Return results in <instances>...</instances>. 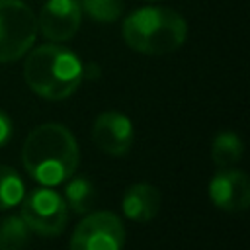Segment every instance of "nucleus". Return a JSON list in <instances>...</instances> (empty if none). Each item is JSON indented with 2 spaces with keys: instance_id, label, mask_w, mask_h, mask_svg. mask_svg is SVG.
Here are the masks:
<instances>
[{
  "instance_id": "obj_16",
  "label": "nucleus",
  "mask_w": 250,
  "mask_h": 250,
  "mask_svg": "<svg viewBox=\"0 0 250 250\" xmlns=\"http://www.w3.org/2000/svg\"><path fill=\"white\" fill-rule=\"evenodd\" d=\"M12 121H10V117L4 113V111H0V148L12 139Z\"/></svg>"
},
{
  "instance_id": "obj_13",
  "label": "nucleus",
  "mask_w": 250,
  "mask_h": 250,
  "mask_svg": "<svg viewBox=\"0 0 250 250\" xmlns=\"http://www.w3.org/2000/svg\"><path fill=\"white\" fill-rule=\"evenodd\" d=\"M23 195H25V186L21 176L12 166L0 164V211L20 205Z\"/></svg>"
},
{
  "instance_id": "obj_6",
  "label": "nucleus",
  "mask_w": 250,
  "mask_h": 250,
  "mask_svg": "<svg viewBox=\"0 0 250 250\" xmlns=\"http://www.w3.org/2000/svg\"><path fill=\"white\" fill-rule=\"evenodd\" d=\"M125 229L111 211H94L86 215L70 236V250H121Z\"/></svg>"
},
{
  "instance_id": "obj_12",
  "label": "nucleus",
  "mask_w": 250,
  "mask_h": 250,
  "mask_svg": "<svg viewBox=\"0 0 250 250\" xmlns=\"http://www.w3.org/2000/svg\"><path fill=\"white\" fill-rule=\"evenodd\" d=\"M242 152H244V145H242L240 137L232 131H223L213 139L211 156L219 168L234 166L242 158Z\"/></svg>"
},
{
  "instance_id": "obj_8",
  "label": "nucleus",
  "mask_w": 250,
  "mask_h": 250,
  "mask_svg": "<svg viewBox=\"0 0 250 250\" xmlns=\"http://www.w3.org/2000/svg\"><path fill=\"white\" fill-rule=\"evenodd\" d=\"M92 139L102 152L109 156H123L129 152L135 139L133 123L119 111H104L92 125Z\"/></svg>"
},
{
  "instance_id": "obj_15",
  "label": "nucleus",
  "mask_w": 250,
  "mask_h": 250,
  "mask_svg": "<svg viewBox=\"0 0 250 250\" xmlns=\"http://www.w3.org/2000/svg\"><path fill=\"white\" fill-rule=\"evenodd\" d=\"M78 4L88 14V18L100 23H111L123 12L121 0H78Z\"/></svg>"
},
{
  "instance_id": "obj_11",
  "label": "nucleus",
  "mask_w": 250,
  "mask_h": 250,
  "mask_svg": "<svg viewBox=\"0 0 250 250\" xmlns=\"http://www.w3.org/2000/svg\"><path fill=\"white\" fill-rule=\"evenodd\" d=\"M68 184L64 186V203L68 209H72L74 213H90L92 207H94V201H96V188L94 184L84 178V176H78V178H68L66 180Z\"/></svg>"
},
{
  "instance_id": "obj_9",
  "label": "nucleus",
  "mask_w": 250,
  "mask_h": 250,
  "mask_svg": "<svg viewBox=\"0 0 250 250\" xmlns=\"http://www.w3.org/2000/svg\"><path fill=\"white\" fill-rule=\"evenodd\" d=\"M209 197L223 211H244L250 203V180L238 168H221L209 182Z\"/></svg>"
},
{
  "instance_id": "obj_7",
  "label": "nucleus",
  "mask_w": 250,
  "mask_h": 250,
  "mask_svg": "<svg viewBox=\"0 0 250 250\" xmlns=\"http://www.w3.org/2000/svg\"><path fill=\"white\" fill-rule=\"evenodd\" d=\"M82 8L78 0H47L41 8L37 29L43 33L45 39L53 43H62L74 37L80 27Z\"/></svg>"
},
{
  "instance_id": "obj_2",
  "label": "nucleus",
  "mask_w": 250,
  "mask_h": 250,
  "mask_svg": "<svg viewBox=\"0 0 250 250\" xmlns=\"http://www.w3.org/2000/svg\"><path fill=\"white\" fill-rule=\"evenodd\" d=\"M23 78L37 96L45 100H64L80 86L84 66L70 49L45 43L27 55Z\"/></svg>"
},
{
  "instance_id": "obj_5",
  "label": "nucleus",
  "mask_w": 250,
  "mask_h": 250,
  "mask_svg": "<svg viewBox=\"0 0 250 250\" xmlns=\"http://www.w3.org/2000/svg\"><path fill=\"white\" fill-rule=\"evenodd\" d=\"M20 217L31 232L39 236H59L66 227L68 207L59 191L43 186L23 195Z\"/></svg>"
},
{
  "instance_id": "obj_14",
  "label": "nucleus",
  "mask_w": 250,
  "mask_h": 250,
  "mask_svg": "<svg viewBox=\"0 0 250 250\" xmlns=\"http://www.w3.org/2000/svg\"><path fill=\"white\" fill-rule=\"evenodd\" d=\"M29 240V229L21 217H6L0 223V250H23Z\"/></svg>"
},
{
  "instance_id": "obj_3",
  "label": "nucleus",
  "mask_w": 250,
  "mask_h": 250,
  "mask_svg": "<svg viewBox=\"0 0 250 250\" xmlns=\"http://www.w3.org/2000/svg\"><path fill=\"white\" fill-rule=\"evenodd\" d=\"M121 35L137 53L166 55L182 47L188 35V23L170 8L145 6L125 18Z\"/></svg>"
},
{
  "instance_id": "obj_10",
  "label": "nucleus",
  "mask_w": 250,
  "mask_h": 250,
  "mask_svg": "<svg viewBox=\"0 0 250 250\" xmlns=\"http://www.w3.org/2000/svg\"><path fill=\"white\" fill-rule=\"evenodd\" d=\"M121 209L127 219L135 223H148L158 215L160 191L148 182H137L123 193Z\"/></svg>"
},
{
  "instance_id": "obj_1",
  "label": "nucleus",
  "mask_w": 250,
  "mask_h": 250,
  "mask_svg": "<svg viewBox=\"0 0 250 250\" xmlns=\"http://www.w3.org/2000/svg\"><path fill=\"white\" fill-rule=\"evenodd\" d=\"M21 162L37 184L59 186L72 178L78 168V143L61 123L37 125L23 141Z\"/></svg>"
},
{
  "instance_id": "obj_4",
  "label": "nucleus",
  "mask_w": 250,
  "mask_h": 250,
  "mask_svg": "<svg viewBox=\"0 0 250 250\" xmlns=\"http://www.w3.org/2000/svg\"><path fill=\"white\" fill-rule=\"evenodd\" d=\"M37 35V18L21 0H0V62L23 57Z\"/></svg>"
}]
</instances>
